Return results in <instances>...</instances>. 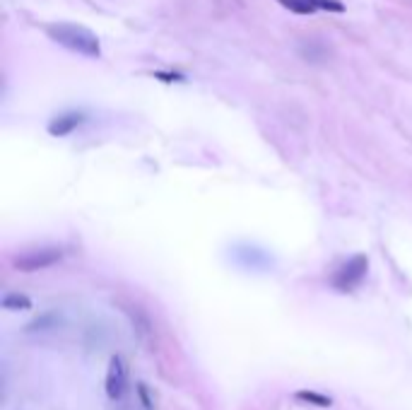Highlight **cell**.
<instances>
[{
	"label": "cell",
	"instance_id": "1",
	"mask_svg": "<svg viewBox=\"0 0 412 410\" xmlns=\"http://www.w3.org/2000/svg\"><path fill=\"white\" fill-rule=\"evenodd\" d=\"M46 34L53 44L67 49V51H75L80 56H87V58H99L101 56V46L99 39L92 34L84 27H75V25H51L46 27Z\"/></svg>",
	"mask_w": 412,
	"mask_h": 410
},
{
	"label": "cell",
	"instance_id": "2",
	"mask_svg": "<svg viewBox=\"0 0 412 410\" xmlns=\"http://www.w3.org/2000/svg\"><path fill=\"white\" fill-rule=\"evenodd\" d=\"M366 273H369V258L364 254H357L333 273L330 285L337 292H352L364 283Z\"/></svg>",
	"mask_w": 412,
	"mask_h": 410
},
{
	"label": "cell",
	"instance_id": "3",
	"mask_svg": "<svg viewBox=\"0 0 412 410\" xmlns=\"http://www.w3.org/2000/svg\"><path fill=\"white\" fill-rule=\"evenodd\" d=\"M63 261V251L56 249V246H46V249H37V251H27L15 258V268L22 273H34V271H44L51 268L56 263Z\"/></svg>",
	"mask_w": 412,
	"mask_h": 410
},
{
	"label": "cell",
	"instance_id": "4",
	"mask_svg": "<svg viewBox=\"0 0 412 410\" xmlns=\"http://www.w3.org/2000/svg\"><path fill=\"white\" fill-rule=\"evenodd\" d=\"M128 389V372H126V362L121 355H114L109 359V369H106V381H104V391L109 401H121L126 396Z\"/></svg>",
	"mask_w": 412,
	"mask_h": 410
},
{
	"label": "cell",
	"instance_id": "5",
	"mask_svg": "<svg viewBox=\"0 0 412 410\" xmlns=\"http://www.w3.org/2000/svg\"><path fill=\"white\" fill-rule=\"evenodd\" d=\"M82 123H84V114H80V111H67V114H60V116H56V119H51L49 133L53 138H65V136H70L72 131H77Z\"/></svg>",
	"mask_w": 412,
	"mask_h": 410
},
{
	"label": "cell",
	"instance_id": "6",
	"mask_svg": "<svg viewBox=\"0 0 412 410\" xmlns=\"http://www.w3.org/2000/svg\"><path fill=\"white\" fill-rule=\"evenodd\" d=\"M292 398H295L297 403H307V406H316V408H330L333 406V398L330 396H326V393H318V391H309V389L295 391V393H292Z\"/></svg>",
	"mask_w": 412,
	"mask_h": 410
},
{
	"label": "cell",
	"instance_id": "7",
	"mask_svg": "<svg viewBox=\"0 0 412 410\" xmlns=\"http://www.w3.org/2000/svg\"><path fill=\"white\" fill-rule=\"evenodd\" d=\"M60 323V316L58 314H44V316H39V319H34V321L27 326V333H44V331H51V328H56V326Z\"/></svg>",
	"mask_w": 412,
	"mask_h": 410
},
{
	"label": "cell",
	"instance_id": "8",
	"mask_svg": "<svg viewBox=\"0 0 412 410\" xmlns=\"http://www.w3.org/2000/svg\"><path fill=\"white\" fill-rule=\"evenodd\" d=\"M3 309H15V312H25V309H32V300L27 295H20V292H10V295L3 297Z\"/></svg>",
	"mask_w": 412,
	"mask_h": 410
},
{
	"label": "cell",
	"instance_id": "9",
	"mask_svg": "<svg viewBox=\"0 0 412 410\" xmlns=\"http://www.w3.org/2000/svg\"><path fill=\"white\" fill-rule=\"evenodd\" d=\"M278 3L282 8L292 10V13H297V15H314L316 10H318L314 5V0H278Z\"/></svg>",
	"mask_w": 412,
	"mask_h": 410
},
{
	"label": "cell",
	"instance_id": "10",
	"mask_svg": "<svg viewBox=\"0 0 412 410\" xmlns=\"http://www.w3.org/2000/svg\"><path fill=\"white\" fill-rule=\"evenodd\" d=\"M135 393H138V401H140V406H143V410H157L155 393H152V389L145 381H138V384H135Z\"/></svg>",
	"mask_w": 412,
	"mask_h": 410
}]
</instances>
